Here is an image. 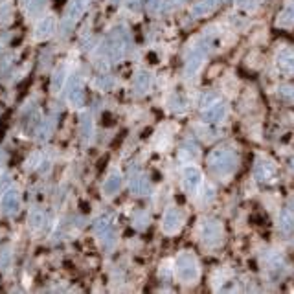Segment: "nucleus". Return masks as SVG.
I'll return each instance as SVG.
<instances>
[{
	"label": "nucleus",
	"instance_id": "32",
	"mask_svg": "<svg viewBox=\"0 0 294 294\" xmlns=\"http://www.w3.org/2000/svg\"><path fill=\"white\" fill-rule=\"evenodd\" d=\"M289 162H291V169L294 171V158H291V160H289Z\"/></svg>",
	"mask_w": 294,
	"mask_h": 294
},
{
	"label": "nucleus",
	"instance_id": "2",
	"mask_svg": "<svg viewBox=\"0 0 294 294\" xmlns=\"http://www.w3.org/2000/svg\"><path fill=\"white\" fill-rule=\"evenodd\" d=\"M176 276L178 280H182L184 283H193L199 278V263L193 254L182 252L175 261Z\"/></svg>",
	"mask_w": 294,
	"mask_h": 294
},
{
	"label": "nucleus",
	"instance_id": "13",
	"mask_svg": "<svg viewBox=\"0 0 294 294\" xmlns=\"http://www.w3.org/2000/svg\"><path fill=\"white\" fill-rule=\"evenodd\" d=\"M219 4H221V0H199L191 7V15L193 17H204L208 13H212Z\"/></svg>",
	"mask_w": 294,
	"mask_h": 294
},
{
	"label": "nucleus",
	"instance_id": "7",
	"mask_svg": "<svg viewBox=\"0 0 294 294\" xmlns=\"http://www.w3.org/2000/svg\"><path fill=\"white\" fill-rule=\"evenodd\" d=\"M182 221H184L182 212H180V210H176V208H169V210L164 213V219H162V228H164L165 234H175V232L180 230Z\"/></svg>",
	"mask_w": 294,
	"mask_h": 294
},
{
	"label": "nucleus",
	"instance_id": "28",
	"mask_svg": "<svg viewBox=\"0 0 294 294\" xmlns=\"http://www.w3.org/2000/svg\"><path fill=\"white\" fill-rule=\"evenodd\" d=\"M237 2V6L239 7H245V9H254V7L258 6L259 0H235Z\"/></svg>",
	"mask_w": 294,
	"mask_h": 294
},
{
	"label": "nucleus",
	"instance_id": "18",
	"mask_svg": "<svg viewBox=\"0 0 294 294\" xmlns=\"http://www.w3.org/2000/svg\"><path fill=\"white\" fill-rule=\"evenodd\" d=\"M151 88V76L147 72H138L135 77V90L138 94H146Z\"/></svg>",
	"mask_w": 294,
	"mask_h": 294
},
{
	"label": "nucleus",
	"instance_id": "20",
	"mask_svg": "<svg viewBox=\"0 0 294 294\" xmlns=\"http://www.w3.org/2000/svg\"><path fill=\"white\" fill-rule=\"evenodd\" d=\"M65 79H66V66H59L57 72L53 74V81H52V88L53 92H59L61 88H63V85H65Z\"/></svg>",
	"mask_w": 294,
	"mask_h": 294
},
{
	"label": "nucleus",
	"instance_id": "8",
	"mask_svg": "<svg viewBox=\"0 0 294 294\" xmlns=\"http://www.w3.org/2000/svg\"><path fill=\"white\" fill-rule=\"evenodd\" d=\"M2 210L6 215H15L20 210V195H18L17 189L7 188L4 191V197H2Z\"/></svg>",
	"mask_w": 294,
	"mask_h": 294
},
{
	"label": "nucleus",
	"instance_id": "4",
	"mask_svg": "<svg viewBox=\"0 0 294 294\" xmlns=\"http://www.w3.org/2000/svg\"><path fill=\"white\" fill-rule=\"evenodd\" d=\"M200 237L206 245L210 247H215L219 243L223 241V226L217 221H206L200 228Z\"/></svg>",
	"mask_w": 294,
	"mask_h": 294
},
{
	"label": "nucleus",
	"instance_id": "15",
	"mask_svg": "<svg viewBox=\"0 0 294 294\" xmlns=\"http://www.w3.org/2000/svg\"><path fill=\"white\" fill-rule=\"evenodd\" d=\"M278 26H282V28H293L294 26V2L287 4L280 11V15H278Z\"/></svg>",
	"mask_w": 294,
	"mask_h": 294
},
{
	"label": "nucleus",
	"instance_id": "27",
	"mask_svg": "<svg viewBox=\"0 0 294 294\" xmlns=\"http://www.w3.org/2000/svg\"><path fill=\"white\" fill-rule=\"evenodd\" d=\"M96 85L100 88H103V90H107V88L112 85V79L111 77H107V76H98V79H96Z\"/></svg>",
	"mask_w": 294,
	"mask_h": 294
},
{
	"label": "nucleus",
	"instance_id": "17",
	"mask_svg": "<svg viewBox=\"0 0 294 294\" xmlns=\"http://www.w3.org/2000/svg\"><path fill=\"white\" fill-rule=\"evenodd\" d=\"M120 188H122V175H120L118 171H114V173L107 178L105 182H103V193L114 195V193L120 191Z\"/></svg>",
	"mask_w": 294,
	"mask_h": 294
},
{
	"label": "nucleus",
	"instance_id": "16",
	"mask_svg": "<svg viewBox=\"0 0 294 294\" xmlns=\"http://www.w3.org/2000/svg\"><path fill=\"white\" fill-rule=\"evenodd\" d=\"M280 230H282V234L285 235H291L294 232V213L285 208L282 213H280Z\"/></svg>",
	"mask_w": 294,
	"mask_h": 294
},
{
	"label": "nucleus",
	"instance_id": "22",
	"mask_svg": "<svg viewBox=\"0 0 294 294\" xmlns=\"http://www.w3.org/2000/svg\"><path fill=\"white\" fill-rule=\"evenodd\" d=\"M52 131H53V120H46V122H42L41 127H39V140H48L50 136H52Z\"/></svg>",
	"mask_w": 294,
	"mask_h": 294
},
{
	"label": "nucleus",
	"instance_id": "3",
	"mask_svg": "<svg viewBox=\"0 0 294 294\" xmlns=\"http://www.w3.org/2000/svg\"><path fill=\"white\" fill-rule=\"evenodd\" d=\"M276 165L267 158H259L254 165V178L259 184H271L276 178Z\"/></svg>",
	"mask_w": 294,
	"mask_h": 294
},
{
	"label": "nucleus",
	"instance_id": "1",
	"mask_svg": "<svg viewBox=\"0 0 294 294\" xmlns=\"http://www.w3.org/2000/svg\"><path fill=\"white\" fill-rule=\"evenodd\" d=\"M239 165V156L232 147H219L210 154V167L221 176L232 175Z\"/></svg>",
	"mask_w": 294,
	"mask_h": 294
},
{
	"label": "nucleus",
	"instance_id": "11",
	"mask_svg": "<svg viewBox=\"0 0 294 294\" xmlns=\"http://www.w3.org/2000/svg\"><path fill=\"white\" fill-rule=\"evenodd\" d=\"M204 57H206V46H197L191 50V53H189V57H188V63H186V74H188L189 77L195 76V74L199 72V68L202 66V63H204Z\"/></svg>",
	"mask_w": 294,
	"mask_h": 294
},
{
	"label": "nucleus",
	"instance_id": "5",
	"mask_svg": "<svg viewBox=\"0 0 294 294\" xmlns=\"http://www.w3.org/2000/svg\"><path fill=\"white\" fill-rule=\"evenodd\" d=\"M66 100L74 107L83 105V79L79 74H74L68 79V90H66Z\"/></svg>",
	"mask_w": 294,
	"mask_h": 294
},
{
	"label": "nucleus",
	"instance_id": "19",
	"mask_svg": "<svg viewBox=\"0 0 294 294\" xmlns=\"http://www.w3.org/2000/svg\"><path fill=\"white\" fill-rule=\"evenodd\" d=\"M129 188L133 189V193H136V195H146L147 191L151 189V186H149V182H147V178H144V176H136V178L131 180Z\"/></svg>",
	"mask_w": 294,
	"mask_h": 294
},
{
	"label": "nucleus",
	"instance_id": "23",
	"mask_svg": "<svg viewBox=\"0 0 294 294\" xmlns=\"http://www.w3.org/2000/svg\"><path fill=\"white\" fill-rule=\"evenodd\" d=\"M29 223H31L33 228H42L44 223H46V215L41 210H35V212H31V215H29Z\"/></svg>",
	"mask_w": 294,
	"mask_h": 294
},
{
	"label": "nucleus",
	"instance_id": "26",
	"mask_svg": "<svg viewBox=\"0 0 294 294\" xmlns=\"http://www.w3.org/2000/svg\"><path fill=\"white\" fill-rule=\"evenodd\" d=\"M280 96H282V100L294 103V88L293 87H280Z\"/></svg>",
	"mask_w": 294,
	"mask_h": 294
},
{
	"label": "nucleus",
	"instance_id": "34",
	"mask_svg": "<svg viewBox=\"0 0 294 294\" xmlns=\"http://www.w3.org/2000/svg\"><path fill=\"white\" fill-rule=\"evenodd\" d=\"M28 2H29V0H22V4H24V6H26V4H28Z\"/></svg>",
	"mask_w": 294,
	"mask_h": 294
},
{
	"label": "nucleus",
	"instance_id": "31",
	"mask_svg": "<svg viewBox=\"0 0 294 294\" xmlns=\"http://www.w3.org/2000/svg\"><path fill=\"white\" fill-rule=\"evenodd\" d=\"M6 265H7V252L0 258V269H6Z\"/></svg>",
	"mask_w": 294,
	"mask_h": 294
},
{
	"label": "nucleus",
	"instance_id": "25",
	"mask_svg": "<svg viewBox=\"0 0 294 294\" xmlns=\"http://www.w3.org/2000/svg\"><path fill=\"white\" fill-rule=\"evenodd\" d=\"M109 221H111L109 217L98 219V223H96V232H98L100 235H105L111 232V223H109Z\"/></svg>",
	"mask_w": 294,
	"mask_h": 294
},
{
	"label": "nucleus",
	"instance_id": "6",
	"mask_svg": "<svg viewBox=\"0 0 294 294\" xmlns=\"http://www.w3.org/2000/svg\"><path fill=\"white\" fill-rule=\"evenodd\" d=\"M226 112H228V107L224 101H213L212 105L204 107V112H202V120L208 122V124H219L226 118Z\"/></svg>",
	"mask_w": 294,
	"mask_h": 294
},
{
	"label": "nucleus",
	"instance_id": "29",
	"mask_svg": "<svg viewBox=\"0 0 294 294\" xmlns=\"http://www.w3.org/2000/svg\"><path fill=\"white\" fill-rule=\"evenodd\" d=\"M213 101H217V96H215V94H206L204 98L200 100V105H202V109H204V107L212 105Z\"/></svg>",
	"mask_w": 294,
	"mask_h": 294
},
{
	"label": "nucleus",
	"instance_id": "9",
	"mask_svg": "<svg viewBox=\"0 0 294 294\" xmlns=\"http://www.w3.org/2000/svg\"><path fill=\"white\" fill-rule=\"evenodd\" d=\"M200 184H202V173L199 167L197 165L184 167V188L188 189L189 193H195Z\"/></svg>",
	"mask_w": 294,
	"mask_h": 294
},
{
	"label": "nucleus",
	"instance_id": "33",
	"mask_svg": "<svg viewBox=\"0 0 294 294\" xmlns=\"http://www.w3.org/2000/svg\"><path fill=\"white\" fill-rule=\"evenodd\" d=\"M112 4H120V0H112Z\"/></svg>",
	"mask_w": 294,
	"mask_h": 294
},
{
	"label": "nucleus",
	"instance_id": "21",
	"mask_svg": "<svg viewBox=\"0 0 294 294\" xmlns=\"http://www.w3.org/2000/svg\"><path fill=\"white\" fill-rule=\"evenodd\" d=\"M92 133H94V124H92V120L90 116H83L81 118V135H83V140H90L92 138Z\"/></svg>",
	"mask_w": 294,
	"mask_h": 294
},
{
	"label": "nucleus",
	"instance_id": "12",
	"mask_svg": "<svg viewBox=\"0 0 294 294\" xmlns=\"http://www.w3.org/2000/svg\"><path fill=\"white\" fill-rule=\"evenodd\" d=\"M87 2L88 0H72L68 9H66V15H65V24H63V28H68V26H74L77 22V18L81 17L83 11H85V7H87Z\"/></svg>",
	"mask_w": 294,
	"mask_h": 294
},
{
	"label": "nucleus",
	"instance_id": "10",
	"mask_svg": "<svg viewBox=\"0 0 294 294\" xmlns=\"http://www.w3.org/2000/svg\"><path fill=\"white\" fill-rule=\"evenodd\" d=\"M276 66L283 76H294V50L285 48V50L278 53Z\"/></svg>",
	"mask_w": 294,
	"mask_h": 294
},
{
	"label": "nucleus",
	"instance_id": "14",
	"mask_svg": "<svg viewBox=\"0 0 294 294\" xmlns=\"http://www.w3.org/2000/svg\"><path fill=\"white\" fill-rule=\"evenodd\" d=\"M53 31H55V20H53V17H44L41 22L37 24L35 37L39 41H44V39H48V37L52 35Z\"/></svg>",
	"mask_w": 294,
	"mask_h": 294
},
{
	"label": "nucleus",
	"instance_id": "24",
	"mask_svg": "<svg viewBox=\"0 0 294 294\" xmlns=\"http://www.w3.org/2000/svg\"><path fill=\"white\" fill-rule=\"evenodd\" d=\"M46 6V0H29L28 2V11L29 15H39L42 11V7Z\"/></svg>",
	"mask_w": 294,
	"mask_h": 294
},
{
	"label": "nucleus",
	"instance_id": "30",
	"mask_svg": "<svg viewBox=\"0 0 294 294\" xmlns=\"http://www.w3.org/2000/svg\"><path fill=\"white\" fill-rule=\"evenodd\" d=\"M9 180H7V176H4V178H2V180H0V191H4V189L7 188V186H9Z\"/></svg>",
	"mask_w": 294,
	"mask_h": 294
}]
</instances>
